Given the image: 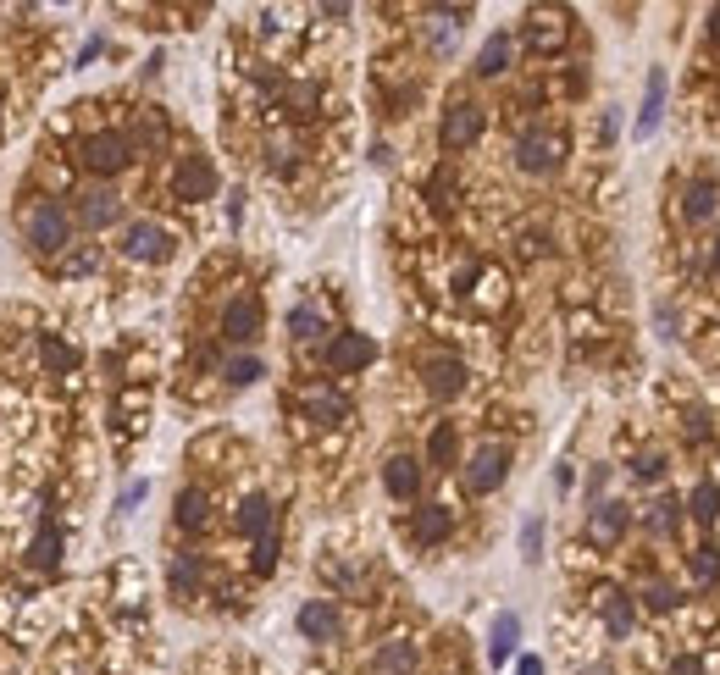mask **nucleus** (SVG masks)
Listing matches in <instances>:
<instances>
[{
	"label": "nucleus",
	"instance_id": "1",
	"mask_svg": "<svg viewBox=\"0 0 720 675\" xmlns=\"http://www.w3.org/2000/svg\"><path fill=\"white\" fill-rule=\"evenodd\" d=\"M117 249H122V261H133V266H161V261H172L178 238H172V227H161V222H150V216H139V222L122 227Z\"/></svg>",
	"mask_w": 720,
	"mask_h": 675
},
{
	"label": "nucleus",
	"instance_id": "2",
	"mask_svg": "<svg viewBox=\"0 0 720 675\" xmlns=\"http://www.w3.org/2000/svg\"><path fill=\"white\" fill-rule=\"evenodd\" d=\"M23 233H28V244H34L39 255H67L72 216L61 211V200H34V205H28V216H23Z\"/></svg>",
	"mask_w": 720,
	"mask_h": 675
},
{
	"label": "nucleus",
	"instance_id": "3",
	"mask_svg": "<svg viewBox=\"0 0 720 675\" xmlns=\"http://www.w3.org/2000/svg\"><path fill=\"white\" fill-rule=\"evenodd\" d=\"M560 155H565V139H560V133H549V128H532V133H521V139H516V166H521V172H532V178L554 172Z\"/></svg>",
	"mask_w": 720,
	"mask_h": 675
},
{
	"label": "nucleus",
	"instance_id": "4",
	"mask_svg": "<svg viewBox=\"0 0 720 675\" xmlns=\"http://www.w3.org/2000/svg\"><path fill=\"white\" fill-rule=\"evenodd\" d=\"M504 476H510V449H504V443H482V449L466 460V487L477 498L482 493H499Z\"/></svg>",
	"mask_w": 720,
	"mask_h": 675
},
{
	"label": "nucleus",
	"instance_id": "5",
	"mask_svg": "<svg viewBox=\"0 0 720 675\" xmlns=\"http://www.w3.org/2000/svg\"><path fill=\"white\" fill-rule=\"evenodd\" d=\"M128 161H133L128 133H95V139H84V166L95 172V178H117Z\"/></svg>",
	"mask_w": 720,
	"mask_h": 675
},
{
	"label": "nucleus",
	"instance_id": "6",
	"mask_svg": "<svg viewBox=\"0 0 720 675\" xmlns=\"http://www.w3.org/2000/svg\"><path fill=\"white\" fill-rule=\"evenodd\" d=\"M482 128H488V117H482L477 100H455V106L444 111V128H438V139H444V150H471V144L482 139Z\"/></svg>",
	"mask_w": 720,
	"mask_h": 675
},
{
	"label": "nucleus",
	"instance_id": "7",
	"mask_svg": "<svg viewBox=\"0 0 720 675\" xmlns=\"http://www.w3.org/2000/svg\"><path fill=\"white\" fill-rule=\"evenodd\" d=\"M172 194H178V200H211L216 194L211 155H183V161L172 166Z\"/></svg>",
	"mask_w": 720,
	"mask_h": 675
},
{
	"label": "nucleus",
	"instance_id": "8",
	"mask_svg": "<svg viewBox=\"0 0 720 675\" xmlns=\"http://www.w3.org/2000/svg\"><path fill=\"white\" fill-rule=\"evenodd\" d=\"M261 321H266L261 299L239 294V299H228V310H222V338H228V344H255V338H261Z\"/></svg>",
	"mask_w": 720,
	"mask_h": 675
},
{
	"label": "nucleus",
	"instance_id": "9",
	"mask_svg": "<svg viewBox=\"0 0 720 675\" xmlns=\"http://www.w3.org/2000/svg\"><path fill=\"white\" fill-rule=\"evenodd\" d=\"M372 360H377V344L366 332H338L333 344H327V366H333L338 377H355V371H366Z\"/></svg>",
	"mask_w": 720,
	"mask_h": 675
},
{
	"label": "nucleus",
	"instance_id": "10",
	"mask_svg": "<svg viewBox=\"0 0 720 675\" xmlns=\"http://www.w3.org/2000/svg\"><path fill=\"white\" fill-rule=\"evenodd\" d=\"M294 626H300V637H305V642H333L338 631H344V615H338L333 598H311V604H300Z\"/></svg>",
	"mask_w": 720,
	"mask_h": 675
},
{
	"label": "nucleus",
	"instance_id": "11",
	"mask_svg": "<svg viewBox=\"0 0 720 675\" xmlns=\"http://www.w3.org/2000/svg\"><path fill=\"white\" fill-rule=\"evenodd\" d=\"M78 222H84L89 233L122 222V194H117V189H89V194H78Z\"/></svg>",
	"mask_w": 720,
	"mask_h": 675
},
{
	"label": "nucleus",
	"instance_id": "12",
	"mask_svg": "<svg viewBox=\"0 0 720 675\" xmlns=\"http://www.w3.org/2000/svg\"><path fill=\"white\" fill-rule=\"evenodd\" d=\"M626 526H632V510H626L621 498H599V504H593V515H588V537L593 543H615Z\"/></svg>",
	"mask_w": 720,
	"mask_h": 675
},
{
	"label": "nucleus",
	"instance_id": "13",
	"mask_svg": "<svg viewBox=\"0 0 720 675\" xmlns=\"http://www.w3.org/2000/svg\"><path fill=\"white\" fill-rule=\"evenodd\" d=\"M383 487H388V498L410 504V498H416V487H421V465H416V454H388V465H383Z\"/></svg>",
	"mask_w": 720,
	"mask_h": 675
},
{
	"label": "nucleus",
	"instance_id": "14",
	"mask_svg": "<svg viewBox=\"0 0 720 675\" xmlns=\"http://www.w3.org/2000/svg\"><path fill=\"white\" fill-rule=\"evenodd\" d=\"M421 371H427V393H438V399H455V393L466 388V366H460L455 355H432Z\"/></svg>",
	"mask_w": 720,
	"mask_h": 675
},
{
	"label": "nucleus",
	"instance_id": "15",
	"mask_svg": "<svg viewBox=\"0 0 720 675\" xmlns=\"http://www.w3.org/2000/svg\"><path fill=\"white\" fill-rule=\"evenodd\" d=\"M300 404H305V415H311V421H322V427L349 421V399H344V393H333V388H305Z\"/></svg>",
	"mask_w": 720,
	"mask_h": 675
},
{
	"label": "nucleus",
	"instance_id": "16",
	"mask_svg": "<svg viewBox=\"0 0 720 675\" xmlns=\"http://www.w3.org/2000/svg\"><path fill=\"white\" fill-rule=\"evenodd\" d=\"M665 89H671V83H665V72L654 67V72H648V83H643V111H637V139H648V133L660 128V117H665Z\"/></svg>",
	"mask_w": 720,
	"mask_h": 675
},
{
	"label": "nucleus",
	"instance_id": "17",
	"mask_svg": "<svg viewBox=\"0 0 720 675\" xmlns=\"http://www.w3.org/2000/svg\"><path fill=\"white\" fill-rule=\"evenodd\" d=\"M372 670H377V675H416V642H405V637L383 642V648H377V659H372Z\"/></svg>",
	"mask_w": 720,
	"mask_h": 675
},
{
	"label": "nucleus",
	"instance_id": "18",
	"mask_svg": "<svg viewBox=\"0 0 720 675\" xmlns=\"http://www.w3.org/2000/svg\"><path fill=\"white\" fill-rule=\"evenodd\" d=\"M178 526L183 532H205L211 526V493L205 487H183L178 493Z\"/></svg>",
	"mask_w": 720,
	"mask_h": 675
},
{
	"label": "nucleus",
	"instance_id": "19",
	"mask_svg": "<svg viewBox=\"0 0 720 675\" xmlns=\"http://www.w3.org/2000/svg\"><path fill=\"white\" fill-rule=\"evenodd\" d=\"M233 526H239L244 537H255V543H261V537H272V504H266L261 493H250L239 504V515H233Z\"/></svg>",
	"mask_w": 720,
	"mask_h": 675
},
{
	"label": "nucleus",
	"instance_id": "20",
	"mask_svg": "<svg viewBox=\"0 0 720 675\" xmlns=\"http://www.w3.org/2000/svg\"><path fill=\"white\" fill-rule=\"evenodd\" d=\"M599 609H604V626H610V637H626V631L637 626V609L626 604V593H615V587H599Z\"/></svg>",
	"mask_w": 720,
	"mask_h": 675
},
{
	"label": "nucleus",
	"instance_id": "21",
	"mask_svg": "<svg viewBox=\"0 0 720 675\" xmlns=\"http://www.w3.org/2000/svg\"><path fill=\"white\" fill-rule=\"evenodd\" d=\"M516 642H521V615H510V609H504V615L493 620V631H488V659L504 664L510 653H516Z\"/></svg>",
	"mask_w": 720,
	"mask_h": 675
},
{
	"label": "nucleus",
	"instance_id": "22",
	"mask_svg": "<svg viewBox=\"0 0 720 675\" xmlns=\"http://www.w3.org/2000/svg\"><path fill=\"white\" fill-rule=\"evenodd\" d=\"M449 532H455V515H449L444 504H427V510H416V543H444Z\"/></svg>",
	"mask_w": 720,
	"mask_h": 675
},
{
	"label": "nucleus",
	"instance_id": "23",
	"mask_svg": "<svg viewBox=\"0 0 720 675\" xmlns=\"http://www.w3.org/2000/svg\"><path fill=\"white\" fill-rule=\"evenodd\" d=\"M715 205H720V189H715V178H693V183H687V200H682V211L693 216V222H704V216H715Z\"/></svg>",
	"mask_w": 720,
	"mask_h": 675
},
{
	"label": "nucleus",
	"instance_id": "24",
	"mask_svg": "<svg viewBox=\"0 0 720 675\" xmlns=\"http://www.w3.org/2000/svg\"><path fill=\"white\" fill-rule=\"evenodd\" d=\"M61 559V526L56 521H39V532H34V548H28V565H39V570H50Z\"/></svg>",
	"mask_w": 720,
	"mask_h": 675
},
{
	"label": "nucleus",
	"instance_id": "25",
	"mask_svg": "<svg viewBox=\"0 0 720 675\" xmlns=\"http://www.w3.org/2000/svg\"><path fill=\"white\" fill-rule=\"evenodd\" d=\"M510 50H516V45H510V34H488V45L477 50V72H482V78H499V72L510 67Z\"/></svg>",
	"mask_w": 720,
	"mask_h": 675
},
{
	"label": "nucleus",
	"instance_id": "26",
	"mask_svg": "<svg viewBox=\"0 0 720 675\" xmlns=\"http://www.w3.org/2000/svg\"><path fill=\"white\" fill-rule=\"evenodd\" d=\"M288 332H294L300 344H311V338H322V332H327V316L316 305H294V310H288Z\"/></svg>",
	"mask_w": 720,
	"mask_h": 675
},
{
	"label": "nucleus",
	"instance_id": "27",
	"mask_svg": "<svg viewBox=\"0 0 720 675\" xmlns=\"http://www.w3.org/2000/svg\"><path fill=\"white\" fill-rule=\"evenodd\" d=\"M455 449H460L455 421H438V427H432V438H427V460H432V465H455Z\"/></svg>",
	"mask_w": 720,
	"mask_h": 675
},
{
	"label": "nucleus",
	"instance_id": "28",
	"mask_svg": "<svg viewBox=\"0 0 720 675\" xmlns=\"http://www.w3.org/2000/svg\"><path fill=\"white\" fill-rule=\"evenodd\" d=\"M527 39H532L538 50H554V45L565 39V17H560V12H538V17H532V28H527Z\"/></svg>",
	"mask_w": 720,
	"mask_h": 675
},
{
	"label": "nucleus",
	"instance_id": "29",
	"mask_svg": "<svg viewBox=\"0 0 720 675\" xmlns=\"http://www.w3.org/2000/svg\"><path fill=\"white\" fill-rule=\"evenodd\" d=\"M687 576H693L698 587H715L720 581V548H693V554H687Z\"/></svg>",
	"mask_w": 720,
	"mask_h": 675
},
{
	"label": "nucleus",
	"instance_id": "30",
	"mask_svg": "<svg viewBox=\"0 0 720 675\" xmlns=\"http://www.w3.org/2000/svg\"><path fill=\"white\" fill-rule=\"evenodd\" d=\"M222 377H228L233 388H250V382L266 377V366H261V355H233L228 366H222Z\"/></svg>",
	"mask_w": 720,
	"mask_h": 675
},
{
	"label": "nucleus",
	"instance_id": "31",
	"mask_svg": "<svg viewBox=\"0 0 720 675\" xmlns=\"http://www.w3.org/2000/svg\"><path fill=\"white\" fill-rule=\"evenodd\" d=\"M172 593H178V598H194V593H200V565H194V559L189 554H183V559H172Z\"/></svg>",
	"mask_w": 720,
	"mask_h": 675
},
{
	"label": "nucleus",
	"instance_id": "32",
	"mask_svg": "<svg viewBox=\"0 0 720 675\" xmlns=\"http://www.w3.org/2000/svg\"><path fill=\"white\" fill-rule=\"evenodd\" d=\"M687 515H693V521H715L720 515V487H693V498H687Z\"/></svg>",
	"mask_w": 720,
	"mask_h": 675
},
{
	"label": "nucleus",
	"instance_id": "33",
	"mask_svg": "<svg viewBox=\"0 0 720 675\" xmlns=\"http://www.w3.org/2000/svg\"><path fill=\"white\" fill-rule=\"evenodd\" d=\"M45 366H50V371H72V366H78V349H72L67 338H56V332H50V338H45Z\"/></svg>",
	"mask_w": 720,
	"mask_h": 675
},
{
	"label": "nucleus",
	"instance_id": "34",
	"mask_svg": "<svg viewBox=\"0 0 720 675\" xmlns=\"http://www.w3.org/2000/svg\"><path fill=\"white\" fill-rule=\"evenodd\" d=\"M521 559H527V565L543 559V515H532V521L521 526Z\"/></svg>",
	"mask_w": 720,
	"mask_h": 675
},
{
	"label": "nucleus",
	"instance_id": "35",
	"mask_svg": "<svg viewBox=\"0 0 720 675\" xmlns=\"http://www.w3.org/2000/svg\"><path fill=\"white\" fill-rule=\"evenodd\" d=\"M643 609H676V587L671 581H648L643 587Z\"/></svg>",
	"mask_w": 720,
	"mask_h": 675
},
{
	"label": "nucleus",
	"instance_id": "36",
	"mask_svg": "<svg viewBox=\"0 0 720 675\" xmlns=\"http://www.w3.org/2000/svg\"><path fill=\"white\" fill-rule=\"evenodd\" d=\"M671 526H676V504H671V498H660V504L648 510V532H654V537H665Z\"/></svg>",
	"mask_w": 720,
	"mask_h": 675
},
{
	"label": "nucleus",
	"instance_id": "37",
	"mask_svg": "<svg viewBox=\"0 0 720 675\" xmlns=\"http://www.w3.org/2000/svg\"><path fill=\"white\" fill-rule=\"evenodd\" d=\"M250 565H255V576H272V570H277V543H272V537H261V543H255Z\"/></svg>",
	"mask_w": 720,
	"mask_h": 675
},
{
	"label": "nucleus",
	"instance_id": "38",
	"mask_svg": "<svg viewBox=\"0 0 720 675\" xmlns=\"http://www.w3.org/2000/svg\"><path fill=\"white\" fill-rule=\"evenodd\" d=\"M643 482H654V476H665V454L660 449H648V454H637V465H632Z\"/></svg>",
	"mask_w": 720,
	"mask_h": 675
},
{
	"label": "nucleus",
	"instance_id": "39",
	"mask_svg": "<svg viewBox=\"0 0 720 675\" xmlns=\"http://www.w3.org/2000/svg\"><path fill=\"white\" fill-rule=\"evenodd\" d=\"M89 266H95V249H78V255H61V272H67V277L89 272Z\"/></svg>",
	"mask_w": 720,
	"mask_h": 675
},
{
	"label": "nucleus",
	"instance_id": "40",
	"mask_svg": "<svg viewBox=\"0 0 720 675\" xmlns=\"http://www.w3.org/2000/svg\"><path fill=\"white\" fill-rule=\"evenodd\" d=\"M144 493H150V482H133L128 493L117 498V510H122V515H133V510H139V504H144Z\"/></svg>",
	"mask_w": 720,
	"mask_h": 675
},
{
	"label": "nucleus",
	"instance_id": "41",
	"mask_svg": "<svg viewBox=\"0 0 720 675\" xmlns=\"http://www.w3.org/2000/svg\"><path fill=\"white\" fill-rule=\"evenodd\" d=\"M671 675H704V664H698L693 653H687V659H676V664H671Z\"/></svg>",
	"mask_w": 720,
	"mask_h": 675
},
{
	"label": "nucleus",
	"instance_id": "42",
	"mask_svg": "<svg viewBox=\"0 0 720 675\" xmlns=\"http://www.w3.org/2000/svg\"><path fill=\"white\" fill-rule=\"evenodd\" d=\"M516 675H543V659H538V653H521Z\"/></svg>",
	"mask_w": 720,
	"mask_h": 675
},
{
	"label": "nucleus",
	"instance_id": "43",
	"mask_svg": "<svg viewBox=\"0 0 720 675\" xmlns=\"http://www.w3.org/2000/svg\"><path fill=\"white\" fill-rule=\"evenodd\" d=\"M615 133H621V117L610 111V117H604V128H599V139H604V144H615Z\"/></svg>",
	"mask_w": 720,
	"mask_h": 675
},
{
	"label": "nucleus",
	"instance_id": "44",
	"mask_svg": "<svg viewBox=\"0 0 720 675\" xmlns=\"http://www.w3.org/2000/svg\"><path fill=\"white\" fill-rule=\"evenodd\" d=\"M709 34L720 39V6H715V12H709Z\"/></svg>",
	"mask_w": 720,
	"mask_h": 675
},
{
	"label": "nucleus",
	"instance_id": "45",
	"mask_svg": "<svg viewBox=\"0 0 720 675\" xmlns=\"http://www.w3.org/2000/svg\"><path fill=\"white\" fill-rule=\"evenodd\" d=\"M582 675H615V670H610V664H593V670H582Z\"/></svg>",
	"mask_w": 720,
	"mask_h": 675
},
{
	"label": "nucleus",
	"instance_id": "46",
	"mask_svg": "<svg viewBox=\"0 0 720 675\" xmlns=\"http://www.w3.org/2000/svg\"><path fill=\"white\" fill-rule=\"evenodd\" d=\"M715 272H720V244H715Z\"/></svg>",
	"mask_w": 720,
	"mask_h": 675
}]
</instances>
